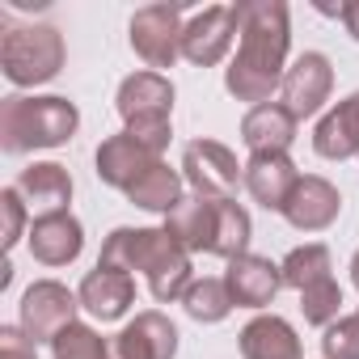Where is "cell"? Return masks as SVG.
Listing matches in <instances>:
<instances>
[{
  "instance_id": "obj_31",
  "label": "cell",
  "mask_w": 359,
  "mask_h": 359,
  "mask_svg": "<svg viewBox=\"0 0 359 359\" xmlns=\"http://www.w3.org/2000/svg\"><path fill=\"white\" fill-rule=\"evenodd\" d=\"M0 359H39V342L22 325H0Z\"/></svg>"
},
{
  "instance_id": "obj_21",
  "label": "cell",
  "mask_w": 359,
  "mask_h": 359,
  "mask_svg": "<svg viewBox=\"0 0 359 359\" xmlns=\"http://www.w3.org/2000/svg\"><path fill=\"white\" fill-rule=\"evenodd\" d=\"M296 127L300 118L283 106V102H262V106H250L245 118H241V144L254 152H287L292 140H296Z\"/></svg>"
},
{
  "instance_id": "obj_10",
  "label": "cell",
  "mask_w": 359,
  "mask_h": 359,
  "mask_svg": "<svg viewBox=\"0 0 359 359\" xmlns=\"http://www.w3.org/2000/svg\"><path fill=\"white\" fill-rule=\"evenodd\" d=\"M330 93H334V64H330V55L304 51V55L292 60V68L283 76V89H279V102L304 123V118L325 110Z\"/></svg>"
},
{
  "instance_id": "obj_17",
  "label": "cell",
  "mask_w": 359,
  "mask_h": 359,
  "mask_svg": "<svg viewBox=\"0 0 359 359\" xmlns=\"http://www.w3.org/2000/svg\"><path fill=\"white\" fill-rule=\"evenodd\" d=\"M76 296H81V309H85L89 317H97V321H118V317H127V309L135 304V275L97 262V266L81 279Z\"/></svg>"
},
{
  "instance_id": "obj_32",
  "label": "cell",
  "mask_w": 359,
  "mask_h": 359,
  "mask_svg": "<svg viewBox=\"0 0 359 359\" xmlns=\"http://www.w3.org/2000/svg\"><path fill=\"white\" fill-rule=\"evenodd\" d=\"M338 22H342L346 34L359 43V0H351V5H338Z\"/></svg>"
},
{
  "instance_id": "obj_16",
  "label": "cell",
  "mask_w": 359,
  "mask_h": 359,
  "mask_svg": "<svg viewBox=\"0 0 359 359\" xmlns=\"http://www.w3.org/2000/svg\"><path fill=\"white\" fill-rule=\"evenodd\" d=\"M30 258L43 266H72L85 250V229L72 212H55V216H39L30 224Z\"/></svg>"
},
{
  "instance_id": "obj_6",
  "label": "cell",
  "mask_w": 359,
  "mask_h": 359,
  "mask_svg": "<svg viewBox=\"0 0 359 359\" xmlns=\"http://www.w3.org/2000/svg\"><path fill=\"white\" fill-rule=\"evenodd\" d=\"M182 177L199 199H237L245 187V165L220 140H191L182 148Z\"/></svg>"
},
{
  "instance_id": "obj_27",
  "label": "cell",
  "mask_w": 359,
  "mask_h": 359,
  "mask_svg": "<svg viewBox=\"0 0 359 359\" xmlns=\"http://www.w3.org/2000/svg\"><path fill=\"white\" fill-rule=\"evenodd\" d=\"M300 313H304V321L317 325V330L334 325V321L342 317V287H338V279H321V283L304 287V292H300Z\"/></svg>"
},
{
  "instance_id": "obj_15",
  "label": "cell",
  "mask_w": 359,
  "mask_h": 359,
  "mask_svg": "<svg viewBox=\"0 0 359 359\" xmlns=\"http://www.w3.org/2000/svg\"><path fill=\"white\" fill-rule=\"evenodd\" d=\"M296 182H300V169L287 152H254L245 161V191L266 212H283Z\"/></svg>"
},
{
  "instance_id": "obj_26",
  "label": "cell",
  "mask_w": 359,
  "mask_h": 359,
  "mask_svg": "<svg viewBox=\"0 0 359 359\" xmlns=\"http://www.w3.org/2000/svg\"><path fill=\"white\" fill-rule=\"evenodd\" d=\"M182 309H187V317H191V321H199V325H220L237 304H233V296H229L224 279L203 275V279H195V283H191V292L182 296Z\"/></svg>"
},
{
  "instance_id": "obj_5",
  "label": "cell",
  "mask_w": 359,
  "mask_h": 359,
  "mask_svg": "<svg viewBox=\"0 0 359 359\" xmlns=\"http://www.w3.org/2000/svg\"><path fill=\"white\" fill-rule=\"evenodd\" d=\"M64 60H68V47L55 26L30 22V26H5V34H0V68H5L9 85L18 89L55 81Z\"/></svg>"
},
{
  "instance_id": "obj_2",
  "label": "cell",
  "mask_w": 359,
  "mask_h": 359,
  "mask_svg": "<svg viewBox=\"0 0 359 359\" xmlns=\"http://www.w3.org/2000/svg\"><path fill=\"white\" fill-rule=\"evenodd\" d=\"M102 266L114 271H140L148 279V292L156 304H173L182 300L195 283V266L191 254L177 245L165 229H114L102 241Z\"/></svg>"
},
{
  "instance_id": "obj_24",
  "label": "cell",
  "mask_w": 359,
  "mask_h": 359,
  "mask_svg": "<svg viewBox=\"0 0 359 359\" xmlns=\"http://www.w3.org/2000/svg\"><path fill=\"white\" fill-rule=\"evenodd\" d=\"M279 271H283V287L304 292V287H313V283H321V279H334V275H330V271H334V254H330V245H321V241H304V245L287 250V258L279 262Z\"/></svg>"
},
{
  "instance_id": "obj_11",
  "label": "cell",
  "mask_w": 359,
  "mask_h": 359,
  "mask_svg": "<svg viewBox=\"0 0 359 359\" xmlns=\"http://www.w3.org/2000/svg\"><path fill=\"white\" fill-rule=\"evenodd\" d=\"M173 355H177V325L161 309L135 313L110 338V359H173Z\"/></svg>"
},
{
  "instance_id": "obj_30",
  "label": "cell",
  "mask_w": 359,
  "mask_h": 359,
  "mask_svg": "<svg viewBox=\"0 0 359 359\" xmlns=\"http://www.w3.org/2000/svg\"><path fill=\"white\" fill-rule=\"evenodd\" d=\"M26 220H30L26 199L18 195V187H5L0 191V241H5V250H13L22 237H30Z\"/></svg>"
},
{
  "instance_id": "obj_25",
  "label": "cell",
  "mask_w": 359,
  "mask_h": 359,
  "mask_svg": "<svg viewBox=\"0 0 359 359\" xmlns=\"http://www.w3.org/2000/svg\"><path fill=\"white\" fill-rule=\"evenodd\" d=\"M250 237H254L250 212L237 199H220L216 203V245H212V254L224 258V262H233V258L250 254Z\"/></svg>"
},
{
  "instance_id": "obj_1",
  "label": "cell",
  "mask_w": 359,
  "mask_h": 359,
  "mask_svg": "<svg viewBox=\"0 0 359 359\" xmlns=\"http://www.w3.org/2000/svg\"><path fill=\"white\" fill-rule=\"evenodd\" d=\"M237 55L224 68V89L237 102L262 106L283 89L292 51V13L283 0H237Z\"/></svg>"
},
{
  "instance_id": "obj_18",
  "label": "cell",
  "mask_w": 359,
  "mask_h": 359,
  "mask_svg": "<svg viewBox=\"0 0 359 359\" xmlns=\"http://www.w3.org/2000/svg\"><path fill=\"white\" fill-rule=\"evenodd\" d=\"M18 195L26 199V208L39 216H55V212H68L72 203V173L60 165V161H34L18 173Z\"/></svg>"
},
{
  "instance_id": "obj_8",
  "label": "cell",
  "mask_w": 359,
  "mask_h": 359,
  "mask_svg": "<svg viewBox=\"0 0 359 359\" xmlns=\"http://www.w3.org/2000/svg\"><path fill=\"white\" fill-rule=\"evenodd\" d=\"M76 313H81V296L76 292H68L60 279H34L22 292L18 325L34 342H55L68 325H76Z\"/></svg>"
},
{
  "instance_id": "obj_4",
  "label": "cell",
  "mask_w": 359,
  "mask_h": 359,
  "mask_svg": "<svg viewBox=\"0 0 359 359\" xmlns=\"http://www.w3.org/2000/svg\"><path fill=\"white\" fill-rule=\"evenodd\" d=\"M114 110L123 118V131L135 135L148 152H165L173 140V81L165 72H131L123 76L114 93Z\"/></svg>"
},
{
  "instance_id": "obj_29",
  "label": "cell",
  "mask_w": 359,
  "mask_h": 359,
  "mask_svg": "<svg viewBox=\"0 0 359 359\" xmlns=\"http://www.w3.org/2000/svg\"><path fill=\"white\" fill-rule=\"evenodd\" d=\"M321 359H359V313L321 330Z\"/></svg>"
},
{
  "instance_id": "obj_12",
  "label": "cell",
  "mask_w": 359,
  "mask_h": 359,
  "mask_svg": "<svg viewBox=\"0 0 359 359\" xmlns=\"http://www.w3.org/2000/svg\"><path fill=\"white\" fill-rule=\"evenodd\" d=\"M338 212H342V195H338V187L330 182V177H321V173H300V182H296V191L287 195V203H283V220L296 229V233H325L334 220H338Z\"/></svg>"
},
{
  "instance_id": "obj_22",
  "label": "cell",
  "mask_w": 359,
  "mask_h": 359,
  "mask_svg": "<svg viewBox=\"0 0 359 359\" xmlns=\"http://www.w3.org/2000/svg\"><path fill=\"white\" fill-rule=\"evenodd\" d=\"M216 203L220 199H199V195H187L169 216H165V233L182 245L187 254H212L216 245Z\"/></svg>"
},
{
  "instance_id": "obj_9",
  "label": "cell",
  "mask_w": 359,
  "mask_h": 359,
  "mask_svg": "<svg viewBox=\"0 0 359 359\" xmlns=\"http://www.w3.org/2000/svg\"><path fill=\"white\" fill-rule=\"evenodd\" d=\"M237 34H241L237 5H208L182 30V60H191L195 68H216Z\"/></svg>"
},
{
  "instance_id": "obj_20",
  "label": "cell",
  "mask_w": 359,
  "mask_h": 359,
  "mask_svg": "<svg viewBox=\"0 0 359 359\" xmlns=\"http://www.w3.org/2000/svg\"><path fill=\"white\" fill-rule=\"evenodd\" d=\"M313 152L325 161H351L359 156V89L330 106L313 127Z\"/></svg>"
},
{
  "instance_id": "obj_33",
  "label": "cell",
  "mask_w": 359,
  "mask_h": 359,
  "mask_svg": "<svg viewBox=\"0 0 359 359\" xmlns=\"http://www.w3.org/2000/svg\"><path fill=\"white\" fill-rule=\"evenodd\" d=\"M351 283L359 287V250H355V258H351Z\"/></svg>"
},
{
  "instance_id": "obj_13",
  "label": "cell",
  "mask_w": 359,
  "mask_h": 359,
  "mask_svg": "<svg viewBox=\"0 0 359 359\" xmlns=\"http://www.w3.org/2000/svg\"><path fill=\"white\" fill-rule=\"evenodd\" d=\"M224 287H229V296H233L237 309L262 313V309H271L275 296L283 292V271H279V262H271V258H262V254H241V258L229 262Z\"/></svg>"
},
{
  "instance_id": "obj_23",
  "label": "cell",
  "mask_w": 359,
  "mask_h": 359,
  "mask_svg": "<svg viewBox=\"0 0 359 359\" xmlns=\"http://www.w3.org/2000/svg\"><path fill=\"white\" fill-rule=\"evenodd\" d=\"M182 187H187V177L177 173V169H169L165 161H156L140 182L127 191V199L135 203V208H144V212H156V216H169L177 203H182L187 195H182Z\"/></svg>"
},
{
  "instance_id": "obj_19",
  "label": "cell",
  "mask_w": 359,
  "mask_h": 359,
  "mask_svg": "<svg viewBox=\"0 0 359 359\" xmlns=\"http://www.w3.org/2000/svg\"><path fill=\"white\" fill-rule=\"evenodd\" d=\"M237 346H241V359H304L296 325L279 313H258L254 321H245L237 334Z\"/></svg>"
},
{
  "instance_id": "obj_28",
  "label": "cell",
  "mask_w": 359,
  "mask_h": 359,
  "mask_svg": "<svg viewBox=\"0 0 359 359\" xmlns=\"http://www.w3.org/2000/svg\"><path fill=\"white\" fill-rule=\"evenodd\" d=\"M51 359H110V342L93 325L76 321L51 342Z\"/></svg>"
},
{
  "instance_id": "obj_3",
  "label": "cell",
  "mask_w": 359,
  "mask_h": 359,
  "mask_svg": "<svg viewBox=\"0 0 359 359\" xmlns=\"http://www.w3.org/2000/svg\"><path fill=\"white\" fill-rule=\"evenodd\" d=\"M81 110L60 93H13L0 102V152L26 156L39 148H60L76 135Z\"/></svg>"
},
{
  "instance_id": "obj_14",
  "label": "cell",
  "mask_w": 359,
  "mask_h": 359,
  "mask_svg": "<svg viewBox=\"0 0 359 359\" xmlns=\"http://www.w3.org/2000/svg\"><path fill=\"white\" fill-rule=\"evenodd\" d=\"M161 156L156 152H148L135 135H127V131H118V135H106L102 144H97V152H93V165H97V177L110 187V191H131L140 177L156 165Z\"/></svg>"
},
{
  "instance_id": "obj_7",
  "label": "cell",
  "mask_w": 359,
  "mask_h": 359,
  "mask_svg": "<svg viewBox=\"0 0 359 359\" xmlns=\"http://www.w3.org/2000/svg\"><path fill=\"white\" fill-rule=\"evenodd\" d=\"M182 30H187L182 5H144L131 13L127 39H131V51L148 64V72H165L182 55Z\"/></svg>"
}]
</instances>
